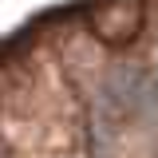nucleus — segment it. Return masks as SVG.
Segmentation results:
<instances>
[{
    "label": "nucleus",
    "mask_w": 158,
    "mask_h": 158,
    "mask_svg": "<svg viewBox=\"0 0 158 158\" xmlns=\"http://www.w3.org/2000/svg\"><path fill=\"white\" fill-rule=\"evenodd\" d=\"M142 20H146V4L142 0H99L87 16V28L99 44H111V48H127L135 44L142 32Z\"/></svg>",
    "instance_id": "1"
}]
</instances>
